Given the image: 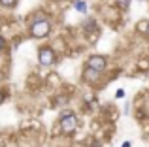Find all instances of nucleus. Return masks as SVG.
<instances>
[{"label": "nucleus", "instance_id": "7ed1b4c3", "mask_svg": "<svg viewBox=\"0 0 149 147\" xmlns=\"http://www.w3.org/2000/svg\"><path fill=\"white\" fill-rule=\"evenodd\" d=\"M38 62L42 66H51L55 62V51L51 47H40L38 49Z\"/></svg>", "mask_w": 149, "mask_h": 147}, {"label": "nucleus", "instance_id": "0eeeda50", "mask_svg": "<svg viewBox=\"0 0 149 147\" xmlns=\"http://www.w3.org/2000/svg\"><path fill=\"white\" fill-rule=\"evenodd\" d=\"M0 4H2V6H6V8H11V6H15V4H17V0H0Z\"/></svg>", "mask_w": 149, "mask_h": 147}, {"label": "nucleus", "instance_id": "9b49d317", "mask_svg": "<svg viewBox=\"0 0 149 147\" xmlns=\"http://www.w3.org/2000/svg\"><path fill=\"white\" fill-rule=\"evenodd\" d=\"M2 49H4V38L0 36V51H2Z\"/></svg>", "mask_w": 149, "mask_h": 147}, {"label": "nucleus", "instance_id": "f257e3e1", "mask_svg": "<svg viewBox=\"0 0 149 147\" xmlns=\"http://www.w3.org/2000/svg\"><path fill=\"white\" fill-rule=\"evenodd\" d=\"M49 30H51V25H49V21H36V23H32V26H30V34H32L34 38H45L49 34Z\"/></svg>", "mask_w": 149, "mask_h": 147}, {"label": "nucleus", "instance_id": "1a4fd4ad", "mask_svg": "<svg viewBox=\"0 0 149 147\" xmlns=\"http://www.w3.org/2000/svg\"><path fill=\"white\" fill-rule=\"evenodd\" d=\"M117 4H119L121 8H128V2H130V0H115Z\"/></svg>", "mask_w": 149, "mask_h": 147}, {"label": "nucleus", "instance_id": "423d86ee", "mask_svg": "<svg viewBox=\"0 0 149 147\" xmlns=\"http://www.w3.org/2000/svg\"><path fill=\"white\" fill-rule=\"evenodd\" d=\"M96 76H98V74H96V72H93V70H85V79H87V77H89V81H95L96 79Z\"/></svg>", "mask_w": 149, "mask_h": 147}, {"label": "nucleus", "instance_id": "6e6552de", "mask_svg": "<svg viewBox=\"0 0 149 147\" xmlns=\"http://www.w3.org/2000/svg\"><path fill=\"white\" fill-rule=\"evenodd\" d=\"M138 68H140V70H147V68H149V60H146V59L140 60V62H138Z\"/></svg>", "mask_w": 149, "mask_h": 147}, {"label": "nucleus", "instance_id": "f8f14e48", "mask_svg": "<svg viewBox=\"0 0 149 147\" xmlns=\"http://www.w3.org/2000/svg\"><path fill=\"white\" fill-rule=\"evenodd\" d=\"M2 102H4V92L0 91V104H2Z\"/></svg>", "mask_w": 149, "mask_h": 147}, {"label": "nucleus", "instance_id": "9d476101", "mask_svg": "<svg viewBox=\"0 0 149 147\" xmlns=\"http://www.w3.org/2000/svg\"><path fill=\"white\" fill-rule=\"evenodd\" d=\"M123 96H125V91H123V89H119V91L115 92V98H123Z\"/></svg>", "mask_w": 149, "mask_h": 147}, {"label": "nucleus", "instance_id": "20e7f679", "mask_svg": "<svg viewBox=\"0 0 149 147\" xmlns=\"http://www.w3.org/2000/svg\"><path fill=\"white\" fill-rule=\"evenodd\" d=\"M106 68V59L102 55H93L87 59V70H93L96 74H100Z\"/></svg>", "mask_w": 149, "mask_h": 147}, {"label": "nucleus", "instance_id": "4468645a", "mask_svg": "<svg viewBox=\"0 0 149 147\" xmlns=\"http://www.w3.org/2000/svg\"><path fill=\"white\" fill-rule=\"evenodd\" d=\"M146 34H147V36H149V25L146 26Z\"/></svg>", "mask_w": 149, "mask_h": 147}, {"label": "nucleus", "instance_id": "39448f33", "mask_svg": "<svg viewBox=\"0 0 149 147\" xmlns=\"http://www.w3.org/2000/svg\"><path fill=\"white\" fill-rule=\"evenodd\" d=\"M74 8H76L79 13H87V2H83V0H76V2H74Z\"/></svg>", "mask_w": 149, "mask_h": 147}, {"label": "nucleus", "instance_id": "f03ea898", "mask_svg": "<svg viewBox=\"0 0 149 147\" xmlns=\"http://www.w3.org/2000/svg\"><path fill=\"white\" fill-rule=\"evenodd\" d=\"M76 128H77L76 115H72V113L62 115V117H61V130H62V132H64V134H72Z\"/></svg>", "mask_w": 149, "mask_h": 147}, {"label": "nucleus", "instance_id": "ddd939ff", "mask_svg": "<svg viewBox=\"0 0 149 147\" xmlns=\"http://www.w3.org/2000/svg\"><path fill=\"white\" fill-rule=\"evenodd\" d=\"M123 147H130V144H128V141H125V144H123Z\"/></svg>", "mask_w": 149, "mask_h": 147}]
</instances>
